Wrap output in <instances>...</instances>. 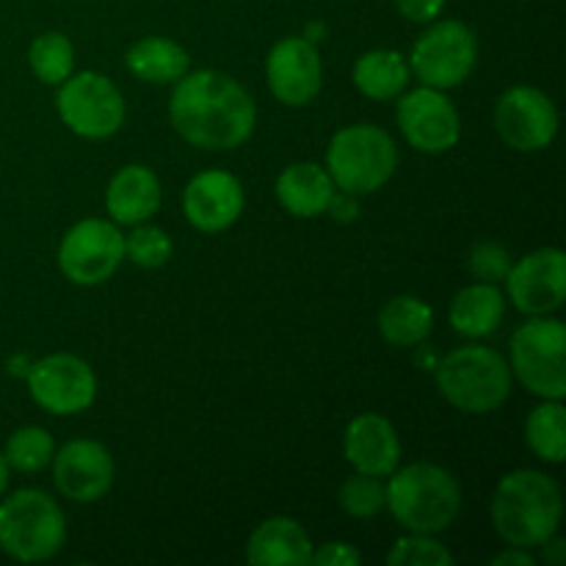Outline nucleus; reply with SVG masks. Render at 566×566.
I'll return each mask as SVG.
<instances>
[{
    "instance_id": "obj_1",
    "label": "nucleus",
    "mask_w": 566,
    "mask_h": 566,
    "mask_svg": "<svg viewBox=\"0 0 566 566\" xmlns=\"http://www.w3.org/2000/svg\"><path fill=\"white\" fill-rule=\"evenodd\" d=\"M175 130L199 149H235L252 136L258 108L235 77L199 70L177 81L169 103Z\"/></svg>"
},
{
    "instance_id": "obj_2",
    "label": "nucleus",
    "mask_w": 566,
    "mask_h": 566,
    "mask_svg": "<svg viewBox=\"0 0 566 566\" xmlns=\"http://www.w3.org/2000/svg\"><path fill=\"white\" fill-rule=\"evenodd\" d=\"M562 514V490L539 470H514L503 475L492 497V525L509 547H539L556 534Z\"/></svg>"
},
{
    "instance_id": "obj_3",
    "label": "nucleus",
    "mask_w": 566,
    "mask_h": 566,
    "mask_svg": "<svg viewBox=\"0 0 566 566\" xmlns=\"http://www.w3.org/2000/svg\"><path fill=\"white\" fill-rule=\"evenodd\" d=\"M385 497L392 517L412 534H440L462 509V490L457 479L446 468L429 462L392 470Z\"/></svg>"
},
{
    "instance_id": "obj_4",
    "label": "nucleus",
    "mask_w": 566,
    "mask_h": 566,
    "mask_svg": "<svg viewBox=\"0 0 566 566\" xmlns=\"http://www.w3.org/2000/svg\"><path fill=\"white\" fill-rule=\"evenodd\" d=\"M437 387L459 412H495L512 392V368L490 346H462L437 365Z\"/></svg>"
},
{
    "instance_id": "obj_5",
    "label": "nucleus",
    "mask_w": 566,
    "mask_h": 566,
    "mask_svg": "<svg viewBox=\"0 0 566 566\" xmlns=\"http://www.w3.org/2000/svg\"><path fill=\"white\" fill-rule=\"evenodd\" d=\"M398 149L390 133L376 125H352L335 133L326 171L340 191L363 197L379 191L396 175Z\"/></svg>"
},
{
    "instance_id": "obj_6",
    "label": "nucleus",
    "mask_w": 566,
    "mask_h": 566,
    "mask_svg": "<svg viewBox=\"0 0 566 566\" xmlns=\"http://www.w3.org/2000/svg\"><path fill=\"white\" fill-rule=\"evenodd\" d=\"M66 520L39 490H20L0 503V551L17 562H48L64 547Z\"/></svg>"
},
{
    "instance_id": "obj_7",
    "label": "nucleus",
    "mask_w": 566,
    "mask_h": 566,
    "mask_svg": "<svg viewBox=\"0 0 566 566\" xmlns=\"http://www.w3.org/2000/svg\"><path fill=\"white\" fill-rule=\"evenodd\" d=\"M512 374L545 401L566 396V329L562 321L534 315L512 337Z\"/></svg>"
},
{
    "instance_id": "obj_8",
    "label": "nucleus",
    "mask_w": 566,
    "mask_h": 566,
    "mask_svg": "<svg viewBox=\"0 0 566 566\" xmlns=\"http://www.w3.org/2000/svg\"><path fill=\"white\" fill-rule=\"evenodd\" d=\"M475 61H479L475 33L464 22L442 20L415 42L407 64L423 86L442 92L468 81L470 72L475 70Z\"/></svg>"
},
{
    "instance_id": "obj_9",
    "label": "nucleus",
    "mask_w": 566,
    "mask_h": 566,
    "mask_svg": "<svg viewBox=\"0 0 566 566\" xmlns=\"http://www.w3.org/2000/svg\"><path fill=\"white\" fill-rule=\"evenodd\" d=\"M59 116L83 138H108L125 122V97L114 81L99 72H77L59 88Z\"/></svg>"
},
{
    "instance_id": "obj_10",
    "label": "nucleus",
    "mask_w": 566,
    "mask_h": 566,
    "mask_svg": "<svg viewBox=\"0 0 566 566\" xmlns=\"http://www.w3.org/2000/svg\"><path fill=\"white\" fill-rule=\"evenodd\" d=\"M125 260V235L103 219H83L61 238L59 269L75 285L111 280Z\"/></svg>"
},
{
    "instance_id": "obj_11",
    "label": "nucleus",
    "mask_w": 566,
    "mask_h": 566,
    "mask_svg": "<svg viewBox=\"0 0 566 566\" xmlns=\"http://www.w3.org/2000/svg\"><path fill=\"white\" fill-rule=\"evenodd\" d=\"M28 392L50 415H77L97 396V376L75 354H50L28 370Z\"/></svg>"
},
{
    "instance_id": "obj_12",
    "label": "nucleus",
    "mask_w": 566,
    "mask_h": 566,
    "mask_svg": "<svg viewBox=\"0 0 566 566\" xmlns=\"http://www.w3.org/2000/svg\"><path fill=\"white\" fill-rule=\"evenodd\" d=\"M495 127L503 142L520 153H539L551 147L558 133V111L545 92L534 86H514L497 99Z\"/></svg>"
},
{
    "instance_id": "obj_13",
    "label": "nucleus",
    "mask_w": 566,
    "mask_h": 566,
    "mask_svg": "<svg viewBox=\"0 0 566 566\" xmlns=\"http://www.w3.org/2000/svg\"><path fill=\"white\" fill-rule=\"evenodd\" d=\"M398 125L415 149L429 155L448 153L462 136L459 111L440 88H412L398 103Z\"/></svg>"
},
{
    "instance_id": "obj_14",
    "label": "nucleus",
    "mask_w": 566,
    "mask_h": 566,
    "mask_svg": "<svg viewBox=\"0 0 566 566\" xmlns=\"http://www.w3.org/2000/svg\"><path fill=\"white\" fill-rule=\"evenodd\" d=\"M506 291L514 307L525 315H551L566 298V258L562 249L547 247L512 263Z\"/></svg>"
},
{
    "instance_id": "obj_15",
    "label": "nucleus",
    "mask_w": 566,
    "mask_h": 566,
    "mask_svg": "<svg viewBox=\"0 0 566 566\" xmlns=\"http://www.w3.org/2000/svg\"><path fill=\"white\" fill-rule=\"evenodd\" d=\"M265 75L274 97L291 108L313 103L324 86L321 55L304 36H287L276 42L265 61Z\"/></svg>"
},
{
    "instance_id": "obj_16",
    "label": "nucleus",
    "mask_w": 566,
    "mask_h": 566,
    "mask_svg": "<svg viewBox=\"0 0 566 566\" xmlns=\"http://www.w3.org/2000/svg\"><path fill=\"white\" fill-rule=\"evenodd\" d=\"M53 484L66 501H99L114 484V459L94 440L66 442L53 453Z\"/></svg>"
},
{
    "instance_id": "obj_17",
    "label": "nucleus",
    "mask_w": 566,
    "mask_h": 566,
    "mask_svg": "<svg viewBox=\"0 0 566 566\" xmlns=\"http://www.w3.org/2000/svg\"><path fill=\"white\" fill-rule=\"evenodd\" d=\"M182 213L202 232L227 230L243 213L241 182L230 171H199L182 191Z\"/></svg>"
},
{
    "instance_id": "obj_18",
    "label": "nucleus",
    "mask_w": 566,
    "mask_h": 566,
    "mask_svg": "<svg viewBox=\"0 0 566 566\" xmlns=\"http://www.w3.org/2000/svg\"><path fill=\"white\" fill-rule=\"evenodd\" d=\"M343 448L357 473L376 475V479L390 475L401 462V442H398L396 429L390 420L374 412L359 415L348 423Z\"/></svg>"
},
{
    "instance_id": "obj_19",
    "label": "nucleus",
    "mask_w": 566,
    "mask_h": 566,
    "mask_svg": "<svg viewBox=\"0 0 566 566\" xmlns=\"http://www.w3.org/2000/svg\"><path fill=\"white\" fill-rule=\"evenodd\" d=\"M105 208L116 224H142L160 208V182L147 166H125L105 191Z\"/></svg>"
},
{
    "instance_id": "obj_20",
    "label": "nucleus",
    "mask_w": 566,
    "mask_h": 566,
    "mask_svg": "<svg viewBox=\"0 0 566 566\" xmlns=\"http://www.w3.org/2000/svg\"><path fill=\"white\" fill-rule=\"evenodd\" d=\"M247 562L254 566H304L313 562V542L293 517H271L249 536Z\"/></svg>"
},
{
    "instance_id": "obj_21",
    "label": "nucleus",
    "mask_w": 566,
    "mask_h": 566,
    "mask_svg": "<svg viewBox=\"0 0 566 566\" xmlns=\"http://www.w3.org/2000/svg\"><path fill=\"white\" fill-rule=\"evenodd\" d=\"M332 193L335 182L318 164H293L276 180V199L287 213L298 219H315L326 213Z\"/></svg>"
},
{
    "instance_id": "obj_22",
    "label": "nucleus",
    "mask_w": 566,
    "mask_h": 566,
    "mask_svg": "<svg viewBox=\"0 0 566 566\" xmlns=\"http://www.w3.org/2000/svg\"><path fill=\"white\" fill-rule=\"evenodd\" d=\"M506 298L495 282H475L451 302V326L464 337H486L501 326Z\"/></svg>"
},
{
    "instance_id": "obj_23",
    "label": "nucleus",
    "mask_w": 566,
    "mask_h": 566,
    "mask_svg": "<svg viewBox=\"0 0 566 566\" xmlns=\"http://www.w3.org/2000/svg\"><path fill=\"white\" fill-rule=\"evenodd\" d=\"M127 70L147 83H177L188 72V53L164 36H147L127 50Z\"/></svg>"
},
{
    "instance_id": "obj_24",
    "label": "nucleus",
    "mask_w": 566,
    "mask_h": 566,
    "mask_svg": "<svg viewBox=\"0 0 566 566\" xmlns=\"http://www.w3.org/2000/svg\"><path fill=\"white\" fill-rule=\"evenodd\" d=\"M409 83V64L398 50H370L354 64V86L370 99L398 97Z\"/></svg>"
},
{
    "instance_id": "obj_25",
    "label": "nucleus",
    "mask_w": 566,
    "mask_h": 566,
    "mask_svg": "<svg viewBox=\"0 0 566 566\" xmlns=\"http://www.w3.org/2000/svg\"><path fill=\"white\" fill-rule=\"evenodd\" d=\"M434 313L426 302L415 296H396L381 307L379 332L390 346L412 348L431 335Z\"/></svg>"
},
{
    "instance_id": "obj_26",
    "label": "nucleus",
    "mask_w": 566,
    "mask_h": 566,
    "mask_svg": "<svg viewBox=\"0 0 566 566\" xmlns=\"http://www.w3.org/2000/svg\"><path fill=\"white\" fill-rule=\"evenodd\" d=\"M564 403L562 401H545L528 415L525 423V440H528L531 451L542 459V462L562 464L566 457V437H564Z\"/></svg>"
},
{
    "instance_id": "obj_27",
    "label": "nucleus",
    "mask_w": 566,
    "mask_h": 566,
    "mask_svg": "<svg viewBox=\"0 0 566 566\" xmlns=\"http://www.w3.org/2000/svg\"><path fill=\"white\" fill-rule=\"evenodd\" d=\"M28 64L39 81L48 83V86H61L75 70V48L64 33L48 31L31 42Z\"/></svg>"
},
{
    "instance_id": "obj_28",
    "label": "nucleus",
    "mask_w": 566,
    "mask_h": 566,
    "mask_svg": "<svg viewBox=\"0 0 566 566\" xmlns=\"http://www.w3.org/2000/svg\"><path fill=\"white\" fill-rule=\"evenodd\" d=\"M53 453L55 442L50 431L39 429V426H25V429H17L9 437L3 457L9 468L20 470V473H36V470L48 468L53 462Z\"/></svg>"
},
{
    "instance_id": "obj_29",
    "label": "nucleus",
    "mask_w": 566,
    "mask_h": 566,
    "mask_svg": "<svg viewBox=\"0 0 566 566\" xmlns=\"http://www.w3.org/2000/svg\"><path fill=\"white\" fill-rule=\"evenodd\" d=\"M340 509L346 514L357 520H370L387 506L385 497V484H381L376 475L368 473H354L352 479H346V484L340 486Z\"/></svg>"
},
{
    "instance_id": "obj_30",
    "label": "nucleus",
    "mask_w": 566,
    "mask_h": 566,
    "mask_svg": "<svg viewBox=\"0 0 566 566\" xmlns=\"http://www.w3.org/2000/svg\"><path fill=\"white\" fill-rule=\"evenodd\" d=\"M390 566H448L453 564V556L446 545L431 539L429 534L401 536L390 553H387Z\"/></svg>"
},
{
    "instance_id": "obj_31",
    "label": "nucleus",
    "mask_w": 566,
    "mask_h": 566,
    "mask_svg": "<svg viewBox=\"0 0 566 566\" xmlns=\"http://www.w3.org/2000/svg\"><path fill=\"white\" fill-rule=\"evenodd\" d=\"M125 254L142 269H160L171 258V238L160 227H136L127 235Z\"/></svg>"
},
{
    "instance_id": "obj_32",
    "label": "nucleus",
    "mask_w": 566,
    "mask_h": 566,
    "mask_svg": "<svg viewBox=\"0 0 566 566\" xmlns=\"http://www.w3.org/2000/svg\"><path fill=\"white\" fill-rule=\"evenodd\" d=\"M468 265L479 280L501 282L506 280L509 269H512V258H509L506 249L497 247V243H479V247L470 252Z\"/></svg>"
},
{
    "instance_id": "obj_33",
    "label": "nucleus",
    "mask_w": 566,
    "mask_h": 566,
    "mask_svg": "<svg viewBox=\"0 0 566 566\" xmlns=\"http://www.w3.org/2000/svg\"><path fill=\"white\" fill-rule=\"evenodd\" d=\"M363 562L357 547L346 545V542H326L324 547L313 551V562L318 566H357Z\"/></svg>"
},
{
    "instance_id": "obj_34",
    "label": "nucleus",
    "mask_w": 566,
    "mask_h": 566,
    "mask_svg": "<svg viewBox=\"0 0 566 566\" xmlns=\"http://www.w3.org/2000/svg\"><path fill=\"white\" fill-rule=\"evenodd\" d=\"M398 11L412 22H434L446 9V0H396Z\"/></svg>"
},
{
    "instance_id": "obj_35",
    "label": "nucleus",
    "mask_w": 566,
    "mask_h": 566,
    "mask_svg": "<svg viewBox=\"0 0 566 566\" xmlns=\"http://www.w3.org/2000/svg\"><path fill=\"white\" fill-rule=\"evenodd\" d=\"M357 197H354V193H332V199H329V208H326V213H332L335 216L337 221H352V219H357Z\"/></svg>"
},
{
    "instance_id": "obj_36",
    "label": "nucleus",
    "mask_w": 566,
    "mask_h": 566,
    "mask_svg": "<svg viewBox=\"0 0 566 566\" xmlns=\"http://www.w3.org/2000/svg\"><path fill=\"white\" fill-rule=\"evenodd\" d=\"M542 558H545V564H564L566 562V542L564 539H556V534L551 536V539L542 542Z\"/></svg>"
},
{
    "instance_id": "obj_37",
    "label": "nucleus",
    "mask_w": 566,
    "mask_h": 566,
    "mask_svg": "<svg viewBox=\"0 0 566 566\" xmlns=\"http://www.w3.org/2000/svg\"><path fill=\"white\" fill-rule=\"evenodd\" d=\"M492 564L495 566H506V564H517V566H534L536 558L528 556V553L523 551V547H512V551L501 553V556L492 558Z\"/></svg>"
},
{
    "instance_id": "obj_38",
    "label": "nucleus",
    "mask_w": 566,
    "mask_h": 566,
    "mask_svg": "<svg viewBox=\"0 0 566 566\" xmlns=\"http://www.w3.org/2000/svg\"><path fill=\"white\" fill-rule=\"evenodd\" d=\"M9 462H6V457L0 453V495L6 492V486H9Z\"/></svg>"
}]
</instances>
